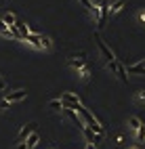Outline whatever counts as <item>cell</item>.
Segmentation results:
<instances>
[{"label":"cell","mask_w":145,"mask_h":149,"mask_svg":"<svg viewBox=\"0 0 145 149\" xmlns=\"http://www.w3.org/2000/svg\"><path fill=\"white\" fill-rule=\"evenodd\" d=\"M25 97H27V91H25V88H19V91H15V93H6L4 99H2V103H0V109H8V105H11V103L23 101Z\"/></svg>","instance_id":"2"},{"label":"cell","mask_w":145,"mask_h":149,"mask_svg":"<svg viewBox=\"0 0 145 149\" xmlns=\"http://www.w3.org/2000/svg\"><path fill=\"white\" fill-rule=\"evenodd\" d=\"M130 149H139V143H137V145H135V147H130Z\"/></svg>","instance_id":"21"},{"label":"cell","mask_w":145,"mask_h":149,"mask_svg":"<svg viewBox=\"0 0 145 149\" xmlns=\"http://www.w3.org/2000/svg\"><path fill=\"white\" fill-rule=\"evenodd\" d=\"M139 149H145V143H139Z\"/></svg>","instance_id":"20"},{"label":"cell","mask_w":145,"mask_h":149,"mask_svg":"<svg viewBox=\"0 0 145 149\" xmlns=\"http://www.w3.org/2000/svg\"><path fill=\"white\" fill-rule=\"evenodd\" d=\"M0 36H2V38H8V40H23V36L19 34V29H17L15 25L6 27V25L0 23Z\"/></svg>","instance_id":"3"},{"label":"cell","mask_w":145,"mask_h":149,"mask_svg":"<svg viewBox=\"0 0 145 149\" xmlns=\"http://www.w3.org/2000/svg\"><path fill=\"white\" fill-rule=\"evenodd\" d=\"M95 40H97V46H99V51H101V55H103L105 61H114V59H116V57H114V53L109 51V46H107V44H105L101 38H99V34L95 36Z\"/></svg>","instance_id":"4"},{"label":"cell","mask_w":145,"mask_h":149,"mask_svg":"<svg viewBox=\"0 0 145 149\" xmlns=\"http://www.w3.org/2000/svg\"><path fill=\"white\" fill-rule=\"evenodd\" d=\"M135 99H137L139 103H145V91H137L135 93Z\"/></svg>","instance_id":"16"},{"label":"cell","mask_w":145,"mask_h":149,"mask_svg":"<svg viewBox=\"0 0 145 149\" xmlns=\"http://www.w3.org/2000/svg\"><path fill=\"white\" fill-rule=\"evenodd\" d=\"M15 149H27V147H25V143H23V141H19V143H17V147H15Z\"/></svg>","instance_id":"19"},{"label":"cell","mask_w":145,"mask_h":149,"mask_svg":"<svg viewBox=\"0 0 145 149\" xmlns=\"http://www.w3.org/2000/svg\"><path fill=\"white\" fill-rule=\"evenodd\" d=\"M38 141H40L38 132H30V136H27V143H25V147H27V149H34V147L38 145Z\"/></svg>","instance_id":"11"},{"label":"cell","mask_w":145,"mask_h":149,"mask_svg":"<svg viewBox=\"0 0 145 149\" xmlns=\"http://www.w3.org/2000/svg\"><path fill=\"white\" fill-rule=\"evenodd\" d=\"M135 139H137V143H145V124L143 122L137 128V132H135Z\"/></svg>","instance_id":"14"},{"label":"cell","mask_w":145,"mask_h":149,"mask_svg":"<svg viewBox=\"0 0 145 149\" xmlns=\"http://www.w3.org/2000/svg\"><path fill=\"white\" fill-rule=\"evenodd\" d=\"M23 42H27V44L34 46V48H40V51H51V46H53V42H51V38H48V36L32 34V32L23 38Z\"/></svg>","instance_id":"1"},{"label":"cell","mask_w":145,"mask_h":149,"mask_svg":"<svg viewBox=\"0 0 145 149\" xmlns=\"http://www.w3.org/2000/svg\"><path fill=\"white\" fill-rule=\"evenodd\" d=\"M139 126H141V120H139L137 116H130V118H128V128H130L132 132H137V128H139Z\"/></svg>","instance_id":"15"},{"label":"cell","mask_w":145,"mask_h":149,"mask_svg":"<svg viewBox=\"0 0 145 149\" xmlns=\"http://www.w3.org/2000/svg\"><path fill=\"white\" fill-rule=\"evenodd\" d=\"M4 88H6V82H4V78L0 76V91H4Z\"/></svg>","instance_id":"18"},{"label":"cell","mask_w":145,"mask_h":149,"mask_svg":"<svg viewBox=\"0 0 145 149\" xmlns=\"http://www.w3.org/2000/svg\"><path fill=\"white\" fill-rule=\"evenodd\" d=\"M76 72H78V78H80V80L82 82H89V78H91V69L89 67H80V69H76Z\"/></svg>","instance_id":"13"},{"label":"cell","mask_w":145,"mask_h":149,"mask_svg":"<svg viewBox=\"0 0 145 149\" xmlns=\"http://www.w3.org/2000/svg\"><path fill=\"white\" fill-rule=\"evenodd\" d=\"M122 6H124L122 0H116V2H109V8H107V11H109V15H116V13L122 11Z\"/></svg>","instance_id":"12"},{"label":"cell","mask_w":145,"mask_h":149,"mask_svg":"<svg viewBox=\"0 0 145 149\" xmlns=\"http://www.w3.org/2000/svg\"><path fill=\"white\" fill-rule=\"evenodd\" d=\"M137 19H139V23L145 25V8H141V11L137 13Z\"/></svg>","instance_id":"17"},{"label":"cell","mask_w":145,"mask_h":149,"mask_svg":"<svg viewBox=\"0 0 145 149\" xmlns=\"http://www.w3.org/2000/svg\"><path fill=\"white\" fill-rule=\"evenodd\" d=\"M48 109H53V111H63L65 103L61 101V99H53V101H48Z\"/></svg>","instance_id":"10"},{"label":"cell","mask_w":145,"mask_h":149,"mask_svg":"<svg viewBox=\"0 0 145 149\" xmlns=\"http://www.w3.org/2000/svg\"><path fill=\"white\" fill-rule=\"evenodd\" d=\"M116 76L120 78V82H122V84H126V82H128V76H126V67H124L122 63H118V67H116Z\"/></svg>","instance_id":"9"},{"label":"cell","mask_w":145,"mask_h":149,"mask_svg":"<svg viewBox=\"0 0 145 149\" xmlns=\"http://www.w3.org/2000/svg\"><path fill=\"white\" fill-rule=\"evenodd\" d=\"M0 23L6 25V27H11V25H15V23H17V17H15L13 13H4V15H2V19H0Z\"/></svg>","instance_id":"8"},{"label":"cell","mask_w":145,"mask_h":149,"mask_svg":"<svg viewBox=\"0 0 145 149\" xmlns=\"http://www.w3.org/2000/svg\"><path fill=\"white\" fill-rule=\"evenodd\" d=\"M34 128H36V124H34V122H32V124H25V126L21 128V132H19V136H17V139H19V141H25V139L30 136V132H34Z\"/></svg>","instance_id":"7"},{"label":"cell","mask_w":145,"mask_h":149,"mask_svg":"<svg viewBox=\"0 0 145 149\" xmlns=\"http://www.w3.org/2000/svg\"><path fill=\"white\" fill-rule=\"evenodd\" d=\"M67 63H70L74 69H80V67H84V65H86V61H84V53H82L80 57H76V55H74V57H70V59H67Z\"/></svg>","instance_id":"6"},{"label":"cell","mask_w":145,"mask_h":149,"mask_svg":"<svg viewBox=\"0 0 145 149\" xmlns=\"http://www.w3.org/2000/svg\"><path fill=\"white\" fill-rule=\"evenodd\" d=\"M128 74L145 76V59H141V61H139V63H135V65H128Z\"/></svg>","instance_id":"5"}]
</instances>
